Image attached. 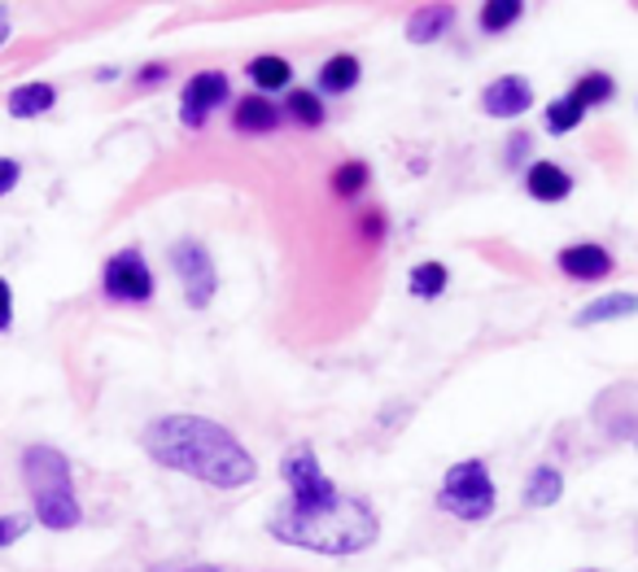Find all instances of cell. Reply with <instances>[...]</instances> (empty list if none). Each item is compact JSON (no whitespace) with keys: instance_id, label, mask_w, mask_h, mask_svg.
Wrapping results in <instances>:
<instances>
[{"instance_id":"obj_1","label":"cell","mask_w":638,"mask_h":572,"mask_svg":"<svg viewBox=\"0 0 638 572\" xmlns=\"http://www.w3.org/2000/svg\"><path fill=\"white\" fill-rule=\"evenodd\" d=\"M145 450L153 464L175 468L193 481H206L215 490H241L254 481V459L250 450L215 420L202 415H162L145 428Z\"/></svg>"},{"instance_id":"obj_2","label":"cell","mask_w":638,"mask_h":572,"mask_svg":"<svg viewBox=\"0 0 638 572\" xmlns=\"http://www.w3.org/2000/svg\"><path fill=\"white\" fill-rule=\"evenodd\" d=\"M267 529H272V538L303 547V551H316V556H358L380 534L376 512L358 499H345V494H332L328 503H319L311 512H294L285 503L267 520Z\"/></svg>"},{"instance_id":"obj_3","label":"cell","mask_w":638,"mask_h":572,"mask_svg":"<svg viewBox=\"0 0 638 572\" xmlns=\"http://www.w3.org/2000/svg\"><path fill=\"white\" fill-rule=\"evenodd\" d=\"M22 477H26V490H31V503H35V520L44 529H75L79 525V499H75V485H70V464L61 450L53 446H31L22 450Z\"/></svg>"},{"instance_id":"obj_4","label":"cell","mask_w":638,"mask_h":572,"mask_svg":"<svg viewBox=\"0 0 638 572\" xmlns=\"http://www.w3.org/2000/svg\"><path fill=\"white\" fill-rule=\"evenodd\" d=\"M437 507L455 520H486L494 512V485L481 459H464L446 472L442 490H437Z\"/></svg>"},{"instance_id":"obj_5","label":"cell","mask_w":638,"mask_h":572,"mask_svg":"<svg viewBox=\"0 0 638 572\" xmlns=\"http://www.w3.org/2000/svg\"><path fill=\"white\" fill-rule=\"evenodd\" d=\"M281 477H285V485H289V507L294 512H311L319 503H328L337 490H332V481L319 472L316 464V450L311 446H298V450H289L285 459H281Z\"/></svg>"},{"instance_id":"obj_6","label":"cell","mask_w":638,"mask_h":572,"mask_svg":"<svg viewBox=\"0 0 638 572\" xmlns=\"http://www.w3.org/2000/svg\"><path fill=\"white\" fill-rule=\"evenodd\" d=\"M171 267H175V276H180L184 297H189L193 310L210 306V297H215V288H219V276H215V263H210V254H206L202 241H189V237L175 241V245H171Z\"/></svg>"},{"instance_id":"obj_7","label":"cell","mask_w":638,"mask_h":572,"mask_svg":"<svg viewBox=\"0 0 638 572\" xmlns=\"http://www.w3.org/2000/svg\"><path fill=\"white\" fill-rule=\"evenodd\" d=\"M101 285H105V297H114V301H149L153 297V272L140 259V250H123L105 263Z\"/></svg>"},{"instance_id":"obj_8","label":"cell","mask_w":638,"mask_h":572,"mask_svg":"<svg viewBox=\"0 0 638 572\" xmlns=\"http://www.w3.org/2000/svg\"><path fill=\"white\" fill-rule=\"evenodd\" d=\"M224 101H228V75L224 70H202V75L189 79V88L180 96V118L189 127H202L210 118V110L224 105Z\"/></svg>"},{"instance_id":"obj_9","label":"cell","mask_w":638,"mask_h":572,"mask_svg":"<svg viewBox=\"0 0 638 572\" xmlns=\"http://www.w3.org/2000/svg\"><path fill=\"white\" fill-rule=\"evenodd\" d=\"M529 105H534V88H529L525 75H503V79H494V83L481 92V110H486L490 118H516V114H525Z\"/></svg>"},{"instance_id":"obj_10","label":"cell","mask_w":638,"mask_h":572,"mask_svg":"<svg viewBox=\"0 0 638 572\" xmlns=\"http://www.w3.org/2000/svg\"><path fill=\"white\" fill-rule=\"evenodd\" d=\"M556 263H560V272L573 276V281H600V276L613 272V254L600 250V245H569V250H560Z\"/></svg>"},{"instance_id":"obj_11","label":"cell","mask_w":638,"mask_h":572,"mask_svg":"<svg viewBox=\"0 0 638 572\" xmlns=\"http://www.w3.org/2000/svg\"><path fill=\"white\" fill-rule=\"evenodd\" d=\"M525 188H529V197L534 202H565L569 193H573V180L556 167V162H534L529 167V175H525Z\"/></svg>"},{"instance_id":"obj_12","label":"cell","mask_w":638,"mask_h":572,"mask_svg":"<svg viewBox=\"0 0 638 572\" xmlns=\"http://www.w3.org/2000/svg\"><path fill=\"white\" fill-rule=\"evenodd\" d=\"M53 101H57L53 83H22V88L9 92V114L13 118H35V114H48Z\"/></svg>"},{"instance_id":"obj_13","label":"cell","mask_w":638,"mask_h":572,"mask_svg":"<svg viewBox=\"0 0 638 572\" xmlns=\"http://www.w3.org/2000/svg\"><path fill=\"white\" fill-rule=\"evenodd\" d=\"M560 494H565V481H560L556 468H534L529 472V481H525V507H534V512L556 507Z\"/></svg>"},{"instance_id":"obj_14","label":"cell","mask_w":638,"mask_h":572,"mask_svg":"<svg viewBox=\"0 0 638 572\" xmlns=\"http://www.w3.org/2000/svg\"><path fill=\"white\" fill-rule=\"evenodd\" d=\"M319 92H350L354 83H358V57H350V53H337V57H328L323 66H319Z\"/></svg>"},{"instance_id":"obj_15","label":"cell","mask_w":638,"mask_h":572,"mask_svg":"<svg viewBox=\"0 0 638 572\" xmlns=\"http://www.w3.org/2000/svg\"><path fill=\"white\" fill-rule=\"evenodd\" d=\"M638 310V293H608V297H595L582 314H578V323H604V319H626V314H635Z\"/></svg>"},{"instance_id":"obj_16","label":"cell","mask_w":638,"mask_h":572,"mask_svg":"<svg viewBox=\"0 0 638 572\" xmlns=\"http://www.w3.org/2000/svg\"><path fill=\"white\" fill-rule=\"evenodd\" d=\"M232 123L241 127V131H272L276 127V105L267 101V96H246L241 105H237V114H232Z\"/></svg>"},{"instance_id":"obj_17","label":"cell","mask_w":638,"mask_h":572,"mask_svg":"<svg viewBox=\"0 0 638 572\" xmlns=\"http://www.w3.org/2000/svg\"><path fill=\"white\" fill-rule=\"evenodd\" d=\"M446 26H451V9H446V4H433V9H420V13L407 22V39H411V44H429V39H437Z\"/></svg>"},{"instance_id":"obj_18","label":"cell","mask_w":638,"mask_h":572,"mask_svg":"<svg viewBox=\"0 0 638 572\" xmlns=\"http://www.w3.org/2000/svg\"><path fill=\"white\" fill-rule=\"evenodd\" d=\"M250 79H254V88L276 92V88H289L294 70H289L285 57H254V61H250Z\"/></svg>"},{"instance_id":"obj_19","label":"cell","mask_w":638,"mask_h":572,"mask_svg":"<svg viewBox=\"0 0 638 572\" xmlns=\"http://www.w3.org/2000/svg\"><path fill=\"white\" fill-rule=\"evenodd\" d=\"M582 114H586V105L569 92V96H560V101L547 105V131H551V136H569V131L582 123Z\"/></svg>"},{"instance_id":"obj_20","label":"cell","mask_w":638,"mask_h":572,"mask_svg":"<svg viewBox=\"0 0 638 572\" xmlns=\"http://www.w3.org/2000/svg\"><path fill=\"white\" fill-rule=\"evenodd\" d=\"M407 288H411V297H437V293L446 288V267H442V263H420V267L411 272Z\"/></svg>"},{"instance_id":"obj_21","label":"cell","mask_w":638,"mask_h":572,"mask_svg":"<svg viewBox=\"0 0 638 572\" xmlns=\"http://www.w3.org/2000/svg\"><path fill=\"white\" fill-rule=\"evenodd\" d=\"M613 92H617V83L608 79V75H582L578 79V88H573V96L582 101V105H600V101H613Z\"/></svg>"},{"instance_id":"obj_22","label":"cell","mask_w":638,"mask_h":572,"mask_svg":"<svg viewBox=\"0 0 638 572\" xmlns=\"http://www.w3.org/2000/svg\"><path fill=\"white\" fill-rule=\"evenodd\" d=\"M289 114H294L303 127H319V123H323V105H319L316 92H307V88H294V92H289Z\"/></svg>"},{"instance_id":"obj_23","label":"cell","mask_w":638,"mask_h":572,"mask_svg":"<svg viewBox=\"0 0 638 572\" xmlns=\"http://www.w3.org/2000/svg\"><path fill=\"white\" fill-rule=\"evenodd\" d=\"M521 9H525L521 0H490V4L481 9V26H486V31H508V26L521 18Z\"/></svg>"},{"instance_id":"obj_24","label":"cell","mask_w":638,"mask_h":572,"mask_svg":"<svg viewBox=\"0 0 638 572\" xmlns=\"http://www.w3.org/2000/svg\"><path fill=\"white\" fill-rule=\"evenodd\" d=\"M363 184H367V167H363V162H345V167L332 175V193H337V197H358Z\"/></svg>"},{"instance_id":"obj_25","label":"cell","mask_w":638,"mask_h":572,"mask_svg":"<svg viewBox=\"0 0 638 572\" xmlns=\"http://www.w3.org/2000/svg\"><path fill=\"white\" fill-rule=\"evenodd\" d=\"M22 529H26L22 516H4V520H0V547H9L13 538H22Z\"/></svg>"},{"instance_id":"obj_26","label":"cell","mask_w":638,"mask_h":572,"mask_svg":"<svg viewBox=\"0 0 638 572\" xmlns=\"http://www.w3.org/2000/svg\"><path fill=\"white\" fill-rule=\"evenodd\" d=\"M18 175H22V171H18V162H13V158H0V197H4V193H13Z\"/></svg>"},{"instance_id":"obj_27","label":"cell","mask_w":638,"mask_h":572,"mask_svg":"<svg viewBox=\"0 0 638 572\" xmlns=\"http://www.w3.org/2000/svg\"><path fill=\"white\" fill-rule=\"evenodd\" d=\"M13 323V293H9V281L0 276V332Z\"/></svg>"},{"instance_id":"obj_28","label":"cell","mask_w":638,"mask_h":572,"mask_svg":"<svg viewBox=\"0 0 638 572\" xmlns=\"http://www.w3.org/2000/svg\"><path fill=\"white\" fill-rule=\"evenodd\" d=\"M149 572H224V569H215V564H158V569Z\"/></svg>"},{"instance_id":"obj_29","label":"cell","mask_w":638,"mask_h":572,"mask_svg":"<svg viewBox=\"0 0 638 572\" xmlns=\"http://www.w3.org/2000/svg\"><path fill=\"white\" fill-rule=\"evenodd\" d=\"M525 145H529L525 136H512V149H508V167H516V162H521V153H525Z\"/></svg>"},{"instance_id":"obj_30","label":"cell","mask_w":638,"mask_h":572,"mask_svg":"<svg viewBox=\"0 0 638 572\" xmlns=\"http://www.w3.org/2000/svg\"><path fill=\"white\" fill-rule=\"evenodd\" d=\"M158 79H167V66H145L140 70V83H158Z\"/></svg>"},{"instance_id":"obj_31","label":"cell","mask_w":638,"mask_h":572,"mask_svg":"<svg viewBox=\"0 0 638 572\" xmlns=\"http://www.w3.org/2000/svg\"><path fill=\"white\" fill-rule=\"evenodd\" d=\"M9 39V18H4V9H0V44Z\"/></svg>"}]
</instances>
